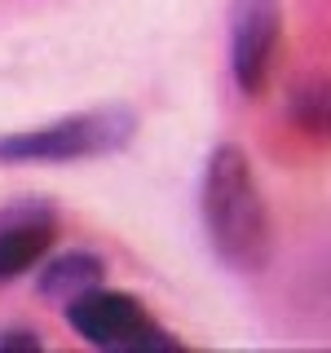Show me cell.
I'll list each match as a JSON object with an SVG mask.
<instances>
[{
	"mask_svg": "<svg viewBox=\"0 0 331 353\" xmlns=\"http://www.w3.org/2000/svg\"><path fill=\"white\" fill-rule=\"evenodd\" d=\"M203 230L217 261L234 274H261L274 256V221L270 203L261 194V181L252 172L248 154L239 146H217L203 168Z\"/></svg>",
	"mask_w": 331,
	"mask_h": 353,
	"instance_id": "1",
	"label": "cell"
},
{
	"mask_svg": "<svg viewBox=\"0 0 331 353\" xmlns=\"http://www.w3.org/2000/svg\"><path fill=\"white\" fill-rule=\"evenodd\" d=\"M137 137V115L128 106H93L62 115L53 124L22 128L0 137V163H80L119 154Z\"/></svg>",
	"mask_w": 331,
	"mask_h": 353,
	"instance_id": "2",
	"label": "cell"
},
{
	"mask_svg": "<svg viewBox=\"0 0 331 353\" xmlns=\"http://www.w3.org/2000/svg\"><path fill=\"white\" fill-rule=\"evenodd\" d=\"M66 323L97 349H172L177 345L168 331L154 327L146 305L132 301L128 292H110V287H93V292L75 296L66 305Z\"/></svg>",
	"mask_w": 331,
	"mask_h": 353,
	"instance_id": "3",
	"label": "cell"
},
{
	"mask_svg": "<svg viewBox=\"0 0 331 353\" xmlns=\"http://www.w3.org/2000/svg\"><path fill=\"white\" fill-rule=\"evenodd\" d=\"M283 44V0H230V75L248 97L265 93Z\"/></svg>",
	"mask_w": 331,
	"mask_h": 353,
	"instance_id": "4",
	"label": "cell"
},
{
	"mask_svg": "<svg viewBox=\"0 0 331 353\" xmlns=\"http://www.w3.org/2000/svg\"><path fill=\"white\" fill-rule=\"evenodd\" d=\"M53 239H58V221L44 203L5 208L0 212V283L36 270V261L53 248Z\"/></svg>",
	"mask_w": 331,
	"mask_h": 353,
	"instance_id": "5",
	"label": "cell"
},
{
	"mask_svg": "<svg viewBox=\"0 0 331 353\" xmlns=\"http://www.w3.org/2000/svg\"><path fill=\"white\" fill-rule=\"evenodd\" d=\"M102 283H106V261L75 248V252H62V256H53L49 265H44L40 279H36V292L44 296V301L66 309L75 296L93 292V287H102Z\"/></svg>",
	"mask_w": 331,
	"mask_h": 353,
	"instance_id": "6",
	"label": "cell"
},
{
	"mask_svg": "<svg viewBox=\"0 0 331 353\" xmlns=\"http://www.w3.org/2000/svg\"><path fill=\"white\" fill-rule=\"evenodd\" d=\"M292 119L309 137H331V84L309 80L292 93Z\"/></svg>",
	"mask_w": 331,
	"mask_h": 353,
	"instance_id": "7",
	"label": "cell"
},
{
	"mask_svg": "<svg viewBox=\"0 0 331 353\" xmlns=\"http://www.w3.org/2000/svg\"><path fill=\"white\" fill-rule=\"evenodd\" d=\"M0 349H40V336L22 327H5L0 331Z\"/></svg>",
	"mask_w": 331,
	"mask_h": 353,
	"instance_id": "8",
	"label": "cell"
}]
</instances>
